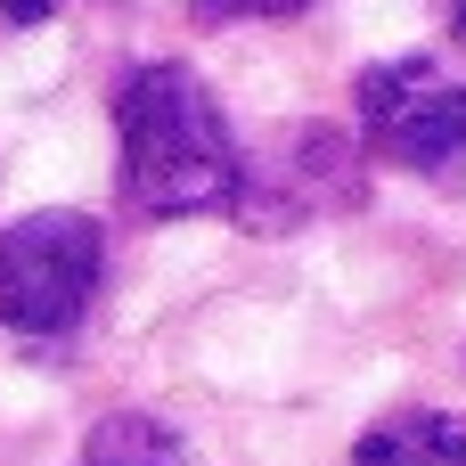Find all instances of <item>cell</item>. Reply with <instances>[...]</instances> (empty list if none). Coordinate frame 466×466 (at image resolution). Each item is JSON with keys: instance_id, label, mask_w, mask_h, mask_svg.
Returning a JSON list of instances; mask_svg holds the SVG:
<instances>
[{"instance_id": "obj_8", "label": "cell", "mask_w": 466, "mask_h": 466, "mask_svg": "<svg viewBox=\"0 0 466 466\" xmlns=\"http://www.w3.org/2000/svg\"><path fill=\"white\" fill-rule=\"evenodd\" d=\"M451 33H459V41H466V0H451Z\"/></svg>"}, {"instance_id": "obj_1", "label": "cell", "mask_w": 466, "mask_h": 466, "mask_svg": "<svg viewBox=\"0 0 466 466\" xmlns=\"http://www.w3.org/2000/svg\"><path fill=\"white\" fill-rule=\"evenodd\" d=\"M115 139H123V197L147 221L229 213L246 197V156H238L205 74L180 66V57H156V66H139L123 82Z\"/></svg>"}, {"instance_id": "obj_6", "label": "cell", "mask_w": 466, "mask_h": 466, "mask_svg": "<svg viewBox=\"0 0 466 466\" xmlns=\"http://www.w3.org/2000/svg\"><path fill=\"white\" fill-rule=\"evenodd\" d=\"M197 16H213V25H238V16H295V8H311V0H188Z\"/></svg>"}, {"instance_id": "obj_3", "label": "cell", "mask_w": 466, "mask_h": 466, "mask_svg": "<svg viewBox=\"0 0 466 466\" xmlns=\"http://www.w3.org/2000/svg\"><path fill=\"white\" fill-rule=\"evenodd\" d=\"M360 131L385 164L418 180H459L466 172V74L442 57H393L360 74Z\"/></svg>"}, {"instance_id": "obj_5", "label": "cell", "mask_w": 466, "mask_h": 466, "mask_svg": "<svg viewBox=\"0 0 466 466\" xmlns=\"http://www.w3.org/2000/svg\"><path fill=\"white\" fill-rule=\"evenodd\" d=\"M74 466H197V459H188V442H180L164 418H147V410H115V418L90 426V442H82V459H74Z\"/></svg>"}, {"instance_id": "obj_7", "label": "cell", "mask_w": 466, "mask_h": 466, "mask_svg": "<svg viewBox=\"0 0 466 466\" xmlns=\"http://www.w3.org/2000/svg\"><path fill=\"white\" fill-rule=\"evenodd\" d=\"M66 0H0V25H49Z\"/></svg>"}, {"instance_id": "obj_2", "label": "cell", "mask_w": 466, "mask_h": 466, "mask_svg": "<svg viewBox=\"0 0 466 466\" xmlns=\"http://www.w3.org/2000/svg\"><path fill=\"white\" fill-rule=\"evenodd\" d=\"M98 279H106V238L90 213H25L0 229V328L66 336L82 328Z\"/></svg>"}, {"instance_id": "obj_4", "label": "cell", "mask_w": 466, "mask_h": 466, "mask_svg": "<svg viewBox=\"0 0 466 466\" xmlns=\"http://www.w3.org/2000/svg\"><path fill=\"white\" fill-rule=\"evenodd\" d=\"M352 466H466V418L451 410H401L360 434Z\"/></svg>"}]
</instances>
